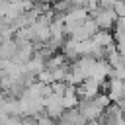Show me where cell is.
<instances>
[{
	"label": "cell",
	"instance_id": "1",
	"mask_svg": "<svg viewBox=\"0 0 125 125\" xmlns=\"http://www.w3.org/2000/svg\"><path fill=\"white\" fill-rule=\"evenodd\" d=\"M88 16L96 21L98 29H102V31H109V29L113 27L115 20H117V16L113 14L111 8H102V6H98V8H96L92 14H88Z\"/></svg>",
	"mask_w": 125,
	"mask_h": 125
},
{
	"label": "cell",
	"instance_id": "2",
	"mask_svg": "<svg viewBox=\"0 0 125 125\" xmlns=\"http://www.w3.org/2000/svg\"><path fill=\"white\" fill-rule=\"evenodd\" d=\"M43 109H45V115L47 117H51V119H59L61 115H62V111H64V107H62V98H59V96H55V94H51L49 98H43Z\"/></svg>",
	"mask_w": 125,
	"mask_h": 125
},
{
	"label": "cell",
	"instance_id": "3",
	"mask_svg": "<svg viewBox=\"0 0 125 125\" xmlns=\"http://www.w3.org/2000/svg\"><path fill=\"white\" fill-rule=\"evenodd\" d=\"M100 94V82L94 78H86L80 86H76V98L78 100H94Z\"/></svg>",
	"mask_w": 125,
	"mask_h": 125
},
{
	"label": "cell",
	"instance_id": "4",
	"mask_svg": "<svg viewBox=\"0 0 125 125\" xmlns=\"http://www.w3.org/2000/svg\"><path fill=\"white\" fill-rule=\"evenodd\" d=\"M76 109H78L80 115H84L86 121H98V117L104 113V111L94 104V100H78Z\"/></svg>",
	"mask_w": 125,
	"mask_h": 125
},
{
	"label": "cell",
	"instance_id": "5",
	"mask_svg": "<svg viewBox=\"0 0 125 125\" xmlns=\"http://www.w3.org/2000/svg\"><path fill=\"white\" fill-rule=\"evenodd\" d=\"M105 96L109 98V102H119L121 98H125V84L121 82V80H117V78H113V80H109V86H107V92H105Z\"/></svg>",
	"mask_w": 125,
	"mask_h": 125
},
{
	"label": "cell",
	"instance_id": "6",
	"mask_svg": "<svg viewBox=\"0 0 125 125\" xmlns=\"http://www.w3.org/2000/svg\"><path fill=\"white\" fill-rule=\"evenodd\" d=\"M23 68H25V72H29V74L37 76L39 72H43V70H45V59H41L39 55H33V57L23 64Z\"/></svg>",
	"mask_w": 125,
	"mask_h": 125
},
{
	"label": "cell",
	"instance_id": "7",
	"mask_svg": "<svg viewBox=\"0 0 125 125\" xmlns=\"http://www.w3.org/2000/svg\"><path fill=\"white\" fill-rule=\"evenodd\" d=\"M90 39H92V43H94V45L104 47V49H105V47H109V45L113 43V35H111V31H102V29H100L98 33H94Z\"/></svg>",
	"mask_w": 125,
	"mask_h": 125
},
{
	"label": "cell",
	"instance_id": "8",
	"mask_svg": "<svg viewBox=\"0 0 125 125\" xmlns=\"http://www.w3.org/2000/svg\"><path fill=\"white\" fill-rule=\"evenodd\" d=\"M64 64H70V62H66L61 53H55V55H51V57L45 61V68H47V70H57V68H61V66H64Z\"/></svg>",
	"mask_w": 125,
	"mask_h": 125
},
{
	"label": "cell",
	"instance_id": "9",
	"mask_svg": "<svg viewBox=\"0 0 125 125\" xmlns=\"http://www.w3.org/2000/svg\"><path fill=\"white\" fill-rule=\"evenodd\" d=\"M107 64L111 66V68H125L123 66V59H121V55L115 51V53H111V55H107Z\"/></svg>",
	"mask_w": 125,
	"mask_h": 125
},
{
	"label": "cell",
	"instance_id": "10",
	"mask_svg": "<svg viewBox=\"0 0 125 125\" xmlns=\"http://www.w3.org/2000/svg\"><path fill=\"white\" fill-rule=\"evenodd\" d=\"M68 70H70V64H64V66L57 68V70H51V72H53V80H55V82H64Z\"/></svg>",
	"mask_w": 125,
	"mask_h": 125
},
{
	"label": "cell",
	"instance_id": "11",
	"mask_svg": "<svg viewBox=\"0 0 125 125\" xmlns=\"http://www.w3.org/2000/svg\"><path fill=\"white\" fill-rule=\"evenodd\" d=\"M82 29H84L90 37H92L94 33H98V31H100V29H98V25H96V21H94L92 18H88L86 21H82Z\"/></svg>",
	"mask_w": 125,
	"mask_h": 125
},
{
	"label": "cell",
	"instance_id": "12",
	"mask_svg": "<svg viewBox=\"0 0 125 125\" xmlns=\"http://www.w3.org/2000/svg\"><path fill=\"white\" fill-rule=\"evenodd\" d=\"M76 105H78V98H76L74 94L62 96V107H64V109H72V107H76Z\"/></svg>",
	"mask_w": 125,
	"mask_h": 125
},
{
	"label": "cell",
	"instance_id": "13",
	"mask_svg": "<svg viewBox=\"0 0 125 125\" xmlns=\"http://www.w3.org/2000/svg\"><path fill=\"white\" fill-rule=\"evenodd\" d=\"M37 82H41V84H47V86H51V84L55 82V80H53V72L45 68L43 72H39V74H37Z\"/></svg>",
	"mask_w": 125,
	"mask_h": 125
},
{
	"label": "cell",
	"instance_id": "14",
	"mask_svg": "<svg viewBox=\"0 0 125 125\" xmlns=\"http://www.w3.org/2000/svg\"><path fill=\"white\" fill-rule=\"evenodd\" d=\"M51 92H53L55 96L62 98L64 92H66V82H53V84H51Z\"/></svg>",
	"mask_w": 125,
	"mask_h": 125
},
{
	"label": "cell",
	"instance_id": "15",
	"mask_svg": "<svg viewBox=\"0 0 125 125\" xmlns=\"http://www.w3.org/2000/svg\"><path fill=\"white\" fill-rule=\"evenodd\" d=\"M94 104H96V105H98V107H100V109L104 111V109H105V107H107V105H109L111 102H109V98H107L105 94H98V96L94 98Z\"/></svg>",
	"mask_w": 125,
	"mask_h": 125
},
{
	"label": "cell",
	"instance_id": "16",
	"mask_svg": "<svg viewBox=\"0 0 125 125\" xmlns=\"http://www.w3.org/2000/svg\"><path fill=\"white\" fill-rule=\"evenodd\" d=\"M111 10H113V14H115L117 18H121V16L125 14V0H115L113 6H111Z\"/></svg>",
	"mask_w": 125,
	"mask_h": 125
},
{
	"label": "cell",
	"instance_id": "17",
	"mask_svg": "<svg viewBox=\"0 0 125 125\" xmlns=\"http://www.w3.org/2000/svg\"><path fill=\"white\" fill-rule=\"evenodd\" d=\"M37 125H57V121L47 115H41V117H37Z\"/></svg>",
	"mask_w": 125,
	"mask_h": 125
},
{
	"label": "cell",
	"instance_id": "18",
	"mask_svg": "<svg viewBox=\"0 0 125 125\" xmlns=\"http://www.w3.org/2000/svg\"><path fill=\"white\" fill-rule=\"evenodd\" d=\"M98 6H100V4H98V0H88V2H86V8H84V10H86L88 14H92V12H94V10L98 8Z\"/></svg>",
	"mask_w": 125,
	"mask_h": 125
},
{
	"label": "cell",
	"instance_id": "19",
	"mask_svg": "<svg viewBox=\"0 0 125 125\" xmlns=\"http://www.w3.org/2000/svg\"><path fill=\"white\" fill-rule=\"evenodd\" d=\"M21 125H37L35 117H21Z\"/></svg>",
	"mask_w": 125,
	"mask_h": 125
},
{
	"label": "cell",
	"instance_id": "20",
	"mask_svg": "<svg viewBox=\"0 0 125 125\" xmlns=\"http://www.w3.org/2000/svg\"><path fill=\"white\" fill-rule=\"evenodd\" d=\"M6 125H21V117H8Z\"/></svg>",
	"mask_w": 125,
	"mask_h": 125
},
{
	"label": "cell",
	"instance_id": "21",
	"mask_svg": "<svg viewBox=\"0 0 125 125\" xmlns=\"http://www.w3.org/2000/svg\"><path fill=\"white\" fill-rule=\"evenodd\" d=\"M113 2H115V0H98V4H100L102 8H111Z\"/></svg>",
	"mask_w": 125,
	"mask_h": 125
}]
</instances>
